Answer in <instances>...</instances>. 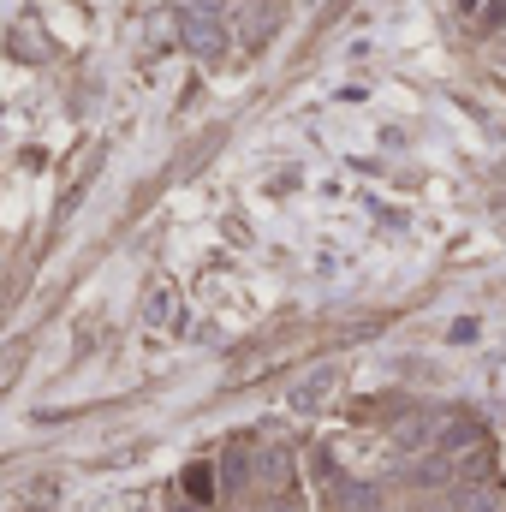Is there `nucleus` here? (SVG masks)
Here are the masks:
<instances>
[{
	"label": "nucleus",
	"mask_w": 506,
	"mask_h": 512,
	"mask_svg": "<svg viewBox=\"0 0 506 512\" xmlns=\"http://www.w3.org/2000/svg\"><path fill=\"white\" fill-rule=\"evenodd\" d=\"M340 512H381L376 507V495H370V489H352V495H346V507Z\"/></svg>",
	"instance_id": "obj_5"
},
{
	"label": "nucleus",
	"mask_w": 506,
	"mask_h": 512,
	"mask_svg": "<svg viewBox=\"0 0 506 512\" xmlns=\"http://www.w3.org/2000/svg\"><path fill=\"white\" fill-rule=\"evenodd\" d=\"M179 42L197 60H221V48H227V0H179Z\"/></svg>",
	"instance_id": "obj_1"
},
{
	"label": "nucleus",
	"mask_w": 506,
	"mask_h": 512,
	"mask_svg": "<svg viewBox=\"0 0 506 512\" xmlns=\"http://www.w3.org/2000/svg\"><path fill=\"white\" fill-rule=\"evenodd\" d=\"M185 489H191L197 501H209V465H197V471H185Z\"/></svg>",
	"instance_id": "obj_4"
},
{
	"label": "nucleus",
	"mask_w": 506,
	"mask_h": 512,
	"mask_svg": "<svg viewBox=\"0 0 506 512\" xmlns=\"http://www.w3.org/2000/svg\"><path fill=\"white\" fill-rule=\"evenodd\" d=\"M334 387H340V376H334V370H316L304 387H292V411H316V405H322Z\"/></svg>",
	"instance_id": "obj_2"
},
{
	"label": "nucleus",
	"mask_w": 506,
	"mask_h": 512,
	"mask_svg": "<svg viewBox=\"0 0 506 512\" xmlns=\"http://www.w3.org/2000/svg\"><path fill=\"white\" fill-rule=\"evenodd\" d=\"M143 322H149V328H167V322H173V286H155V292H149Z\"/></svg>",
	"instance_id": "obj_3"
}]
</instances>
